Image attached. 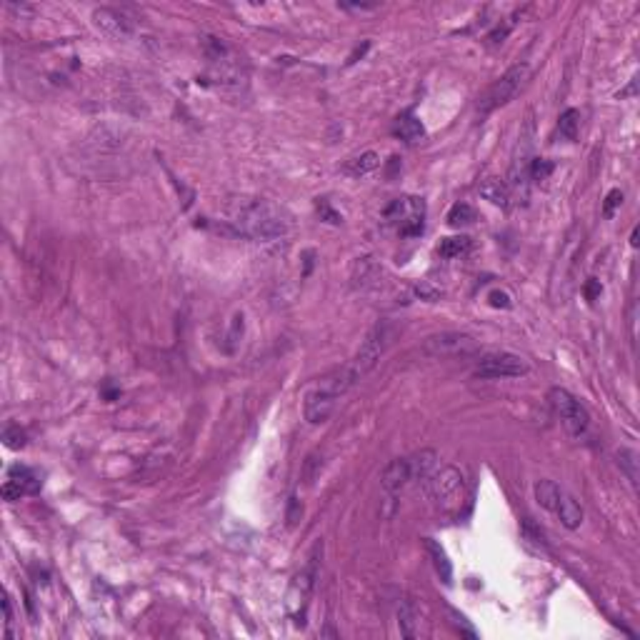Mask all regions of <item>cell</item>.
<instances>
[{"label":"cell","instance_id":"cell-1","mask_svg":"<svg viewBox=\"0 0 640 640\" xmlns=\"http://www.w3.org/2000/svg\"><path fill=\"white\" fill-rule=\"evenodd\" d=\"M226 213L235 231L250 240H275L293 228L291 213L263 198H238L228 205Z\"/></svg>","mask_w":640,"mask_h":640},{"label":"cell","instance_id":"cell-2","mask_svg":"<svg viewBox=\"0 0 640 640\" xmlns=\"http://www.w3.org/2000/svg\"><path fill=\"white\" fill-rule=\"evenodd\" d=\"M358 380V376L353 373V368L345 366L340 371H335L333 376H328L323 383H318L313 390H308L306 403H303V413L310 425H320L333 415L338 400L350 390V385Z\"/></svg>","mask_w":640,"mask_h":640},{"label":"cell","instance_id":"cell-3","mask_svg":"<svg viewBox=\"0 0 640 640\" xmlns=\"http://www.w3.org/2000/svg\"><path fill=\"white\" fill-rule=\"evenodd\" d=\"M425 490L433 501L441 506V511H455L460 508V503L465 501V478L463 473L453 465L446 468H436L433 475L425 480Z\"/></svg>","mask_w":640,"mask_h":640},{"label":"cell","instance_id":"cell-4","mask_svg":"<svg viewBox=\"0 0 640 640\" xmlns=\"http://www.w3.org/2000/svg\"><path fill=\"white\" fill-rule=\"evenodd\" d=\"M528 73H530V68H528L525 63H518V65H513V68H508L506 73L485 91V95L480 98L478 113L488 115V113H493V110L503 108L506 103H511L513 98H516V93L523 88V83L528 81Z\"/></svg>","mask_w":640,"mask_h":640},{"label":"cell","instance_id":"cell-5","mask_svg":"<svg viewBox=\"0 0 640 640\" xmlns=\"http://www.w3.org/2000/svg\"><path fill=\"white\" fill-rule=\"evenodd\" d=\"M550 405H553L555 415L560 418L563 428L571 433L573 438H583L590 428V415L583 408V403L578 398H573L565 388H553L548 395Z\"/></svg>","mask_w":640,"mask_h":640},{"label":"cell","instance_id":"cell-6","mask_svg":"<svg viewBox=\"0 0 640 640\" xmlns=\"http://www.w3.org/2000/svg\"><path fill=\"white\" fill-rule=\"evenodd\" d=\"M388 343H390V330H388L385 323H378L376 328L366 335L363 345L358 348V353H355L353 363H350V368H353V373L358 376V380L378 366L380 355L385 353Z\"/></svg>","mask_w":640,"mask_h":640},{"label":"cell","instance_id":"cell-7","mask_svg":"<svg viewBox=\"0 0 640 640\" xmlns=\"http://www.w3.org/2000/svg\"><path fill=\"white\" fill-rule=\"evenodd\" d=\"M423 350L431 355V358H465V355L478 353V343L465 333L446 330V333L425 338Z\"/></svg>","mask_w":640,"mask_h":640},{"label":"cell","instance_id":"cell-8","mask_svg":"<svg viewBox=\"0 0 640 640\" xmlns=\"http://www.w3.org/2000/svg\"><path fill=\"white\" fill-rule=\"evenodd\" d=\"M528 373V363L516 353H485L475 366V376L485 380L498 378H520Z\"/></svg>","mask_w":640,"mask_h":640},{"label":"cell","instance_id":"cell-9","mask_svg":"<svg viewBox=\"0 0 640 640\" xmlns=\"http://www.w3.org/2000/svg\"><path fill=\"white\" fill-rule=\"evenodd\" d=\"M388 221L398 223L400 235H420L423 233L425 203L420 198H400L385 210Z\"/></svg>","mask_w":640,"mask_h":640},{"label":"cell","instance_id":"cell-10","mask_svg":"<svg viewBox=\"0 0 640 640\" xmlns=\"http://www.w3.org/2000/svg\"><path fill=\"white\" fill-rule=\"evenodd\" d=\"M40 490V475L30 470L28 465H13L3 483V498L6 501H21L25 495H33Z\"/></svg>","mask_w":640,"mask_h":640},{"label":"cell","instance_id":"cell-11","mask_svg":"<svg viewBox=\"0 0 640 640\" xmlns=\"http://www.w3.org/2000/svg\"><path fill=\"white\" fill-rule=\"evenodd\" d=\"M93 23L110 38H128L130 33L135 30V21L125 11H118V8H98V11H93Z\"/></svg>","mask_w":640,"mask_h":640},{"label":"cell","instance_id":"cell-12","mask_svg":"<svg viewBox=\"0 0 640 640\" xmlns=\"http://www.w3.org/2000/svg\"><path fill=\"white\" fill-rule=\"evenodd\" d=\"M408 480H410V460L408 458H395V460H390V463L385 465V470H383L380 485H383V490L393 498L395 493L403 490V485L408 483Z\"/></svg>","mask_w":640,"mask_h":640},{"label":"cell","instance_id":"cell-13","mask_svg":"<svg viewBox=\"0 0 640 640\" xmlns=\"http://www.w3.org/2000/svg\"><path fill=\"white\" fill-rule=\"evenodd\" d=\"M553 513L560 518V523H563L565 528H571V530L581 528V523H583V508L578 506V501L573 498L571 493H565V490H560L558 506H555V511H553Z\"/></svg>","mask_w":640,"mask_h":640},{"label":"cell","instance_id":"cell-14","mask_svg":"<svg viewBox=\"0 0 640 640\" xmlns=\"http://www.w3.org/2000/svg\"><path fill=\"white\" fill-rule=\"evenodd\" d=\"M393 135L395 138H400V140H405V143H418V140L425 135V128L413 113H403V115L395 118Z\"/></svg>","mask_w":640,"mask_h":640},{"label":"cell","instance_id":"cell-15","mask_svg":"<svg viewBox=\"0 0 640 640\" xmlns=\"http://www.w3.org/2000/svg\"><path fill=\"white\" fill-rule=\"evenodd\" d=\"M478 190L488 203L498 205V208H508V205H511V190H508V185L503 183V180H498V178H485L483 183L478 185Z\"/></svg>","mask_w":640,"mask_h":640},{"label":"cell","instance_id":"cell-16","mask_svg":"<svg viewBox=\"0 0 640 640\" xmlns=\"http://www.w3.org/2000/svg\"><path fill=\"white\" fill-rule=\"evenodd\" d=\"M436 468H438V455L433 450H420L410 458V478H415L418 483H425Z\"/></svg>","mask_w":640,"mask_h":640},{"label":"cell","instance_id":"cell-17","mask_svg":"<svg viewBox=\"0 0 640 640\" xmlns=\"http://www.w3.org/2000/svg\"><path fill=\"white\" fill-rule=\"evenodd\" d=\"M425 548H428V553H431L433 565H436V573L441 576V581L443 583H450L453 581V565H450V560H448L446 550H443L433 538L425 540Z\"/></svg>","mask_w":640,"mask_h":640},{"label":"cell","instance_id":"cell-18","mask_svg":"<svg viewBox=\"0 0 640 640\" xmlns=\"http://www.w3.org/2000/svg\"><path fill=\"white\" fill-rule=\"evenodd\" d=\"M418 620H415V608H413V603L410 600H400L398 603V628H400V635L408 640H413L415 635H418Z\"/></svg>","mask_w":640,"mask_h":640},{"label":"cell","instance_id":"cell-19","mask_svg":"<svg viewBox=\"0 0 640 640\" xmlns=\"http://www.w3.org/2000/svg\"><path fill=\"white\" fill-rule=\"evenodd\" d=\"M560 490L563 488H558L553 480H538V483H535V501L540 503V508L553 513L555 506H558Z\"/></svg>","mask_w":640,"mask_h":640},{"label":"cell","instance_id":"cell-20","mask_svg":"<svg viewBox=\"0 0 640 640\" xmlns=\"http://www.w3.org/2000/svg\"><path fill=\"white\" fill-rule=\"evenodd\" d=\"M470 250V238L465 235H453V238H446V240H441V245H438V253H441V258H460V255H465Z\"/></svg>","mask_w":640,"mask_h":640},{"label":"cell","instance_id":"cell-21","mask_svg":"<svg viewBox=\"0 0 640 640\" xmlns=\"http://www.w3.org/2000/svg\"><path fill=\"white\" fill-rule=\"evenodd\" d=\"M378 165H380V156L368 151V153H363V156L353 158V161L345 165V173H350V175H366V173L376 170Z\"/></svg>","mask_w":640,"mask_h":640},{"label":"cell","instance_id":"cell-22","mask_svg":"<svg viewBox=\"0 0 640 640\" xmlns=\"http://www.w3.org/2000/svg\"><path fill=\"white\" fill-rule=\"evenodd\" d=\"M578 128H581V113L576 108H568L563 115L558 118V130L565 140H576Z\"/></svg>","mask_w":640,"mask_h":640},{"label":"cell","instance_id":"cell-23","mask_svg":"<svg viewBox=\"0 0 640 640\" xmlns=\"http://www.w3.org/2000/svg\"><path fill=\"white\" fill-rule=\"evenodd\" d=\"M475 221V210L473 205L468 203H455L448 213V226L453 228H460V226H470Z\"/></svg>","mask_w":640,"mask_h":640},{"label":"cell","instance_id":"cell-24","mask_svg":"<svg viewBox=\"0 0 640 640\" xmlns=\"http://www.w3.org/2000/svg\"><path fill=\"white\" fill-rule=\"evenodd\" d=\"M618 465L625 470L628 480L633 485H638V453L630 450V448H620L618 450Z\"/></svg>","mask_w":640,"mask_h":640},{"label":"cell","instance_id":"cell-25","mask_svg":"<svg viewBox=\"0 0 640 640\" xmlns=\"http://www.w3.org/2000/svg\"><path fill=\"white\" fill-rule=\"evenodd\" d=\"M553 161H545V158H533L530 168H528V175L530 180H545V178L553 173Z\"/></svg>","mask_w":640,"mask_h":640},{"label":"cell","instance_id":"cell-26","mask_svg":"<svg viewBox=\"0 0 640 640\" xmlns=\"http://www.w3.org/2000/svg\"><path fill=\"white\" fill-rule=\"evenodd\" d=\"M523 538H525L528 543L538 545V550H545V535H543V530L533 525L530 518H525V520H523Z\"/></svg>","mask_w":640,"mask_h":640},{"label":"cell","instance_id":"cell-27","mask_svg":"<svg viewBox=\"0 0 640 640\" xmlns=\"http://www.w3.org/2000/svg\"><path fill=\"white\" fill-rule=\"evenodd\" d=\"M3 441L11 450H21L25 446V433L21 431V425H8L6 433H3Z\"/></svg>","mask_w":640,"mask_h":640},{"label":"cell","instance_id":"cell-28","mask_svg":"<svg viewBox=\"0 0 640 640\" xmlns=\"http://www.w3.org/2000/svg\"><path fill=\"white\" fill-rule=\"evenodd\" d=\"M518 16H520V13H516V16H513V18H508V21L503 23V25H498V28H495V30L488 35V40H490V43H503V40H506V35H508V33L513 30V25H516V18H518Z\"/></svg>","mask_w":640,"mask_h":640},{"label":"cell","instance_id":"cell-29","mask_svg":"<svg viewBox=\"0 0 640 640\" xmlns=\"http://www.w3.org/2000/svg\"><path fill=\"white\" fill-rule=\"evenodd\" d=\"M623 203V193L618 188H613L608 195H605V203H603V216L605 218H613V210Z\"/></svg>","mask_w":640,"mask_h":640},{"label":"cell","instance_id":"cell-30","mask_svg":"<svg viewBox=\"0 0 640 640\" xmlns=\"http://www.w3.org/2000/svg\"><path fill=\"white\" fill-rule=\"evenodd\" d=\"M318 213H320V218H325L328 223H333V226H338L340 223V216L335 213L333 208H330L328 200H318Z\"/></svg>","mask_w":640,"mask_h":640},{"label":"cell","instance_id":"cell-31","mask_svg":"<svg viewBox=\"0 0 640 640\" xmlns=\"http://www.w3.org/2000/svg\"><path fill=\"white\" fill-rule=\"evenodd\" d=\"M450 613H453V618H455V628L460 630V633L468 635V638H475V635H478V633H475V628H473V625H468V620H465L463 615H458L455 610H450Z\"/></svg>","mask_w":640,"mask_h":640},{"label":"cell","instance_id":"cell-32","mask_svg":"<svg viewBox=\"0 0 640 640\" xmlns=\"http://www.w3.org/2000/svg\"><path fill=\"white\" fill-rule=\"evenodd\" d=\"M490 306H493V308H511L513 303H511V296H508V293L493 291V293H490Z\"/></svg>","mask_w":640,"mask_h":640},{"label":"cell","instance_id":"cell-33","mask_svg":"<svg viewBox=\"0 0 640 640\" xmlns=\"http://www.w3.org/2000/svg\"><path fill=\"white\" fill-rule=\"evenodd\" d=\"M318 463H320V460H318V455H308V460H306V483H313V480H315Z\"/></svg>","mask_w":640,"mask_h":640},{"label":"cell","instance_id":"cell-34","mask_svg":"<svg viewBox=\"0 0 640 640\" xmlns=\"http://www.w3.org/2000/svg\"><path fill=\"white\" fill-rule=\"evenodd\" d=\"M600 291H603V288H600V280L590 278V280L586 283V298H588V301H595V298L600 296Z\"/></svg>","mask_w":640,"mask_h":640},{"label":"cell","instance_id":"cell-35","mask_svg":"<svg viewBox=\"0 0 640 640\" xmlns=\"http://www.w3.org/2000/svg\"><path fill=\"white\" fill-rule=\"evenodd\" d=\"M3 610H6V635L11 638V623H13V610H11V598H3Z\"/></svg>","mask_w":640,"mask_h":640},{"label":"cell","instance_id":"cell-36","mask_svg":"<svg viewBox=\"0 0 640 640\" xmlns=\"http://www.w3.org/2000/svg\"><path fill=\"white\" fill-rule=\"evenodd\" d=\"M630 245H633V248H638V228H635V231H633V235H630Z\"/></svg>","mask_w":640,"mask_h":640}]
</instances>
